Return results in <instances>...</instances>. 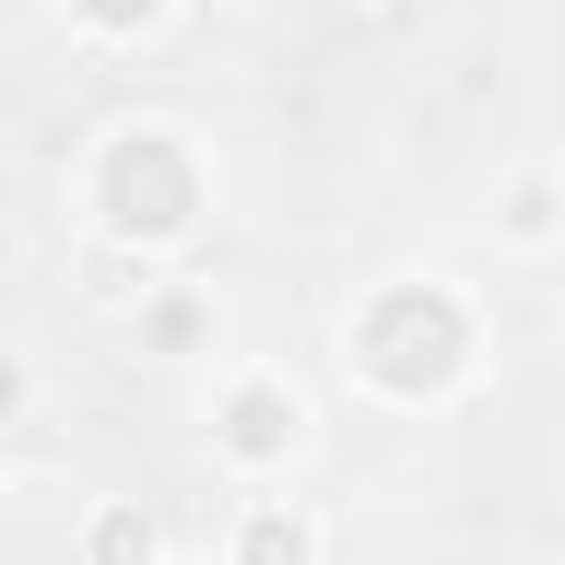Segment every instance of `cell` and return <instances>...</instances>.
Wrapping results in <instances>:
<instances>
[{
    "label": "cell",
    "mask_w": 565,
    "mask_h": 565,
    "mask_svg": "<svg viewBox=\"0 0 565 565\" xmlns=\"http://www.w3.org/2000/svg\"><path fill=\"white\" fill-rule=\"evenodd\" d=\"M132 539H141V547H150V530H141V521H132V512H115V521H106V530H97V565H115V556H124V547H132Z\"/></svg>",
    "instance_id": "5b68a950"
},
{
    "label": "cell",
    "mask_w": 565,
    "mask_h": 565,
    "mask_svg": "<svg viewBox=\"0 0 565 565\" xmlns=\"http://www.w3.org/2000/svg\"><path fill=\"white\" fill-rule=\"evenodd\" d=\"M291 424H300V406L282 397V388H238L230 397V450H247V459H274L282 441H291Z\"/></svg>",
    "instance_id": "3957f363"
},
{
    "label": "cell",
    "mask_w": 565,
    "mask_h": 565,
    "mask_svg": "<svg viewBox=\"0 0 565 565\" xmlns=\"http://www.w3.org/2000/svg\"><path fill=\"white\" fill-rule=\"evenodd\" d=\"M459 353H468V327H459V309L441 291H388L362 318V371L388 380V388H406V397L441 388L459 371Z\"/></svg>",
    "instance_id": "6da1fadb"
},
{
    "label": "cell",
    "mask_w": 565,
    "mask_h": 565,
    "mask_svg": "<svg viewBox=\"0 0 565 565\" xmlns=\"http://www.w3.org/2000/svg\"><path fill=\"white\" fill-rule=\"evenodd\" d=\"M238 565H309V530L291 512H256L238 539Z\"/></svg>",
    "instance_id": "277c9868"
},
{
    "label": "cell",
    "mask_w": 565,
    "mask_h": 565,
    "mask_svg": "<svg viewBox=\"0 0 565 565\" xmlns=\"http://www.w3.org/2000/svg\"><path fill=\"white\" fill-rule=\"evenodd\" d=\"M97 194H106L115 230L168 238V230H185V212H194V159L177 150V132H124Z\"/></svg>",
    "instance_id": "7a4b0ae2"
}]
</instances>
